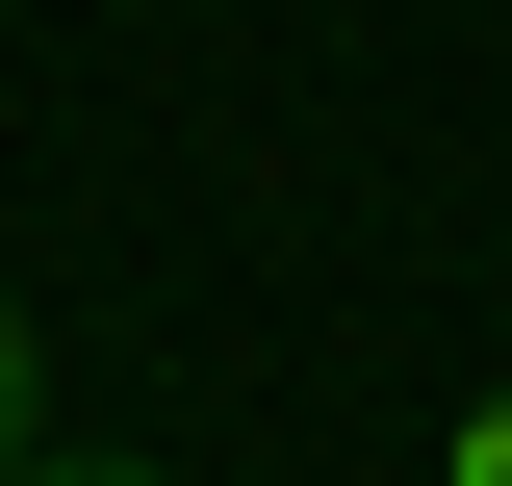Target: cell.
Listing matches in <instances>:
<instances>
[{
	"label": "cell",
	"mask_w": 512,
	"mask_h": 486,
	"mask_svg": "<svg viewBox=\"0 0 512 486\" xmlns=\"http://www.w3.org/2000/svg\"><path fill=\"white\" fill-rule=\"evenodd\" d=\"M52 461V333H26V282H0V486Z\"/></svg>",
	"instance_id": "obj_1"
},
{
	"label": "cell",
	"mask_w": 512,
	"mask_h": 486,
	"mask_svg": "<svg viewBox=\"0 0 512 486\" xmlns=\"http://www.w3.org/2000/svg\"><path fill=\"white\" fill-rule=\"evenodd\" d=\"M436 486H512V384H487V410H461V435H436Z\"/></svg>",
	"instance_id": "obj_2"
},
{
	"label": "cell",
	"mask_w": 512,
	"mask_h": 486,
	"mask_svg": "<svg viewBox=\"0 0 512 486\" xmlns=\"http://www.w3.org/2000/svg\"><path fill=\"white\" fill-rule=\"evenodd\" d=\"M26 486H154V461H26Z\"/></svg>",
	"instance_id": "obj_3"
}]
</instances>
